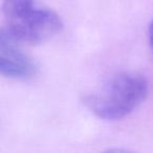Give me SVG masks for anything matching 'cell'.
I'll list each match as a JSON object with an SVG mask.
<instances>
[{"label": "cell", "instance_id": "5", "mask_svg": "<svg viewBox=\"0 0 153 153\" xmlns=\"http://www.w3.org/2000/svg\"><path fill=\"white\" fill-rule=\"evenodd\" d=\"M149 43H150V47L153 51V20L151 22L150 26H149Z\"/></svg>", "mask_w": 153, "mask_h": 153}, {"label": "cell", "instance_id": "3", "mask_svg": "<svg viewBox=\"0 0 153 153\" xmlns=\"http://www.w3.org/2000/svg\"><path fill=\"white\" fill-rule=\"evenodd\" d=\"M37 65L30 57H15L0 53V74L12 79L26 80L36 76Z\"/></svg>", "mask_w": 153, "mask_h": 153}, {"label": "cell", "instance_id": "2", "mask_svg": "<svg viewBox=\"0 0 153 153\" xmlns=\"http://www.w3.org/2000/svg\"><path fill=\"white\" fill-rule=\"evenodd\" d=\"M1 11L5 26L27 46L49 40L63 27L60 16L36 0H1Z\"/></svg>", "mask_w": 153, "mask_h": 153}, {"label": "cell", "instance_id": "4", "mask_svg": "<svg viewBox=\"0 0 153 153\" xmlns=\"http://www.w3.org/2000/svg\"><path fill=\"white\" fill-rule=\"evenodd\" d=\"M26 46L7 26L0 27V53L15 57H26Z\"/></svg>", "mask_w": 153, "mask_h": 153}, {"label": "cell", "instance_id": "1", "mask_svg": "<svg viewBox=\"0 0 153 153\" xmlns=\"http://www.w3.org/2000/svg\"><path fill=\"white\" fill-rule=\"evenodd\" d=\"M148 94V82L140 74L121 72L84 97V105L98 117L121 120L137 108Z\"/></svg>", "mask_w": 153, "mask_h": 153}]
</instances>
